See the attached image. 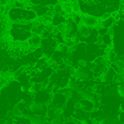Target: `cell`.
I'll list each match as a JSON object with an SVG mask.
<instances>
[{
	"label": "cell",
	"instance_id": "obj_1",
	"mask_svg": "<svg viewBox=\"0 0 124 124\" xmlns=\"http://www.w3.org/2000/svg\"><path fill=\"white\" fill-rule=\"evenodd\" d=\"M68 99H69L68 96H66L62 90H57V92L52 93L51 100H50V102L48 106H49L50 108H52V109L61 112V110L63 109V107L65 106Z\"/></svg>",
	"mask_w": 124,
	"mask_h": 124
},
{
	"label": "cell",
	"instance_id": "obj_2",
	"mask_svg": "<svg viewBox=\"0 0 124 124\" xmlns=\"http://www.w3.org/2000/svg\"><path fill=\"white\" fill-rule=\"evenodd\" d=\"M72 77L75 78L77 82H86V81H92V79H96L94 76V73L90 69L83 68V66H75L72 70Z\"/></svg>",
	"mask_w": 124,
	"mask_h": 124
},
{
	"label": "cell",
	"instance_id": "obj_3",
	"mask_svg": "<svg viewBox=\"0 0 124 124\" xmlns=\"http://www.w3.org/2000/svg\"><path fill=\"white\" fill-rule=\"evenodd\" d=\"M119 73L112 68L111 65H109L100 75L97 79H98L99 83H102V84H110V83H113V82L116 81V77H118Z\"/></svg>",
	"mask_w": 124,
	"mask_h": 124
},
{
	"label": "cell",
	"instance_id": "obj_4",
	"mask_svg": "<svg viewBox=\"0 0 124 124\" xmlns=\"http://www.w3.org/2000/svg\"><path fill=\"white\" fill-rule=\"evenodd\" d=\"M48 111V105L41 102H37L35 100H32L28 103V112L32 114H39V116H45ZM28 113V114H30Z\"/></svg>",
	"mask_w": 124,
	"mask_h": 124
},
{
	"label": "cell",
	"instance_id": "obj_5",
	"mask_svg": "<svg viewBox=\"0 0 124 124\" xmlns=\"http://www.w3.org/2000/svg\"><path fill=\"white\" fill-rule=\"evenodd\" d=\"M51 96H52V92L48 90L47 88L43 87L33 96V100L37 101V102H41L45 105H49L50 100H51Z\"/></svg>",
	"mask_w": 124,
	"mask_h": 124
},
{
	"label": "cell",
	"instance_id": "obj_6",
	"mask_svg": "<svg viewBox=\"0 0 124 124\" xmlns=\"http://www.w3.org/2000/svg\"><path fill=\"white\" fill-rule=\"evenodd\" d=\"M100 23V19L93 14H88V13H83L82 14V24L88 26L90 28H97Z\"/></svg>",
	"mask_w": 124,
	"mask_h": 124
},
{
	"label": "cell",
	"instance_id": "obj_7",
	"mask_svg": "<svg viewBox=\"0 0 124 124\" xmlns=\"http://www.w3.org/2000/svg\"><path fill=\"white\" fill-rule=\"evenodd\" d=\"M96 103L94 102L90 99H86V98H81L76 101V108L83 110V111H86L88 113H90L92 111H94L96 109Z\"/></svg>",
	"mask_w": 124,
	"mask_h": 124
},
{
	"label": "cell",
	"instance_id": "obj_8",
	"mask_svg": "<svg viewBox=\"0 0 124 124\" xmlns=\"http://www.w3.org/2000/svg\"><path fill=\"white\" fill-rule=\"evenodd\" d=\"M75 109H76V100H74V99H72V98H69L65 106H64L63 109L61 110L60 113H62V116L65 119H70V118H72Z\"/></svg>",
	"mask_w": 124,
	"mask_h": 124
},
{
	"label": "cell",
	"instance_id": "obj_9",
	"mask_svg": "<svg viewBox=\"0 0 124 124\" xmlns=\"http://www.w3.org/2000/svg\"><path fill=\"white\" fill-rule=\"evenodd\" d=\"M63 33L65 35V37H74L77 35V24H75L74 22L71 19L66 20V22L64 23V28H63Z\"/></svg>",
	"mask_w": 124,
	"mask_h": 124
},
{
	"label": "cell",
	"instance_id": "obj_10",
	"mask_svg": "<svg viewBox=\"0 0 124 124\" xmlns=\"http://www.w3.org/2000/svg\"><path fill=\"white\" fill-rule=\"evenodd\" d=\"M27 119L30 120L31 124H48V121L45 116H39V114H27Z\"/></svg>",
	"mask_w": 124,
	"mask_h": 124
},
{
	"label": "cell",
	"instance_id": "obj_11",
	"mask_svg": "<svg viewBox=\"0 0 124 124\" xmlns=\"http://www.w3.org/2000/svg\"><path fill=\"white\" fill-rule=\"evenodd\" d=\"M41 37L39 35H36V34H32L31 37L28 38L27 40V44L30 45V47L32 49H35V48H38L40 47V44H41Z\"/></svg>",
	"mask_w": 124,
	"mask_h": 124
},
{
	"label": "cell",
	"instance_id": "obj_12",
	"mask_svg": "<svg viewBox=\"0 0 124 124\" xmlns=\"http://www.w3.org/2000/svg\"><path fill=\"white\" fill-rule=\"evenodd\" d=\"M73 119H75V120L77 121H81V120H84V119H87L89 118V113L86 111H83V110L78 109V108H76L74 111V113H73L72 116Z\"/></svg>",
	"mask_w": 124,
	"mask_h": 124
},
{
	"label": "cell",
	"instance_id": "obj_13",
	"mask_svg": "<svg viewBox=\"0 0 124 124\" xmlns=\"http://www.w3.org/2000/svg\"><path fill=\"white\" fill-rule=\"evenodd\" d=\"M97 123L98 124H122L121 122H119L118 119L114 118V116H105V118L101 119Z\"/></svg>",
	"mask_w": 124,
	"mask_h": 124
},
{
	"label": "cell",
	"instance_id": "obj_14",
	"mask_svg": "<svg viewBox=\"0 0 124 124\" xmlns=\"http://www.w3.org/2000/svg\"><path fill=\"white\" fill-rule=\"evenodd\" d=\"M116 95L119 98L124 99V83H120L116 86Z\"/></svg>",
	"mask_w": 124,
	"mask_h": 124
},
{
	"label": "cell",
	"instance_id": "obj_15",
	"mask_svg": "<svg viewBox=\"0 0 124 124\" xmlns=\"http://www.w3.org/2000/svg\"><path fill=\"white\" fill-rule=\"evenodd\" d=\"M116 118L118 119L119 122H121L122 124H124V110H120V111L118 112V114H116Z\"/></svg>",
	"mask_w": 124,
	"mask_h": 124
},
{
	"label": "cell",
	"instance_id": "obj_16",
	"mask_svg": "<svg viewBox=\"0 0 124 124\" xmlns=\"http://www.w3.org/2000/svg\"><path fill=\"white\" fill-rule=\"evenodd\" d=\"M79 124H96V122H95L93 119L87 118V119H84V120L79 121Z\"/></svg>",
	"mask_w": 124,
	"mask_h": 124
},
{
	"label": "cell",
	"instance_id": "obj_17",
	"mask_svg": "<svg viewBox=\"0 0 124 124\" xmlns=\"http://www.w3.org/2000/svg\"><path fill=\"white\" fill-rule=\"evenodd\" d=\"M0 124H14L12 119H3L0 121Z\"/></svg>",
	"mask_w": 124,
	"mask_h": 124
}]
</instances>
